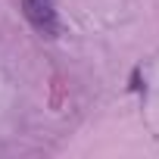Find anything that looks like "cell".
I'll list each match as a JSON object with an SVG mask.
<instances>
[{"label":"cell","instance_id":"6da1fadb","mask_svg":"<svg viewBox=\"0 0 159 159\" xmlns=\"http://www.w3.org/2000/svg\"><path fill=\"white\" fill-rule=\"evenodd\" d=\"M22 13L25 19L47 38H53L59 31V22H56V10H53V0H22Z\"/></svg>","mask_w":159,"mask_h":159}]
</instances>
